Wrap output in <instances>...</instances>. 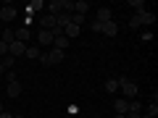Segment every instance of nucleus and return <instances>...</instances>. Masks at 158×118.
<instances>
[{"label": "nucleus", "instance_id": "nucleus-19", "mask_svg": "<svg viewBox=\"0 0 158 118\" xmlns=\"http://www.w3.org/2000/svg\"><path fill=\"white\" fill-rule=\"evenodd\" d=\"M106 92H118V79H108L106 81Z\"/></svg>", "mask_w": 158, "mask_h": 118}, {"label": "nucleus", "instance_id": "nucleus-7", "mask_svg": "<svg viewBox=\"0 0 158 118\" xmlns=\"http://www.w3.org/2000/svg\"><path fill=\"white\" fill-rule=\"evenodd\" d=\"M98 24H108V21H113V16H111V8H100L98 11V18H95Z\"/></svg>", "mask_w": 158, "mask_h": 118}, {"label": "nucleus", "instance_id": "nucleus-5", "mask_svg": "<svg viewBox=\"0 0 158 118\" xmlns=\"http://www.w3.org/2000/svg\"><path fill=\"white\" fill-rule=\"evenodd\" d=\"M69 24H71V11H63V13H58V16H56V26L66 29Z\"/></svg>", "mask_w": 158, "mask_h": 118}, {"label": "nucleus", "instance_id": "nucleus-24", "mask_svg": "<svg viewBox=\"0 0 158 118\" xmlns=\"http://www.w3.org/2000/svg\"><path fill=\"white\" fill-rule=\"evenodd\" d=\"M158 113V102H150V105H148V116H156Z\"/></svg>", "mask_w": 158, "mask_h": 118}, {"label": "nucleus", "instance_id": "nucleus-31", "mask_svg": "<svg viewBox=\"0 0 158 118\" xmlns=\"http://www.w3.org/2000/svg\"><path fill=\"white\" fill-rule=\"evenodd\" d=\"M113 118H124V116H118V113H116V116H113Z\"/></svg>", "mask_w": 158, "mask_h": 118}, {"label": "nucleus", "instance_id": "nucleus-17", "mask_svg": "<svg viewBox=\"0 0 158 118\" xmlns=\"http://www.w3.org/2000/svg\"><path fill=\"white\" fill-rule=\"evenodd\" d=\"M40 53H42L40 47H29V45H27V53H24V55H27L29 61H37V58H40Z\"/></svg>", "mask_w": 158, "mask_h": 118}, {"label": "nucleus", "instance_id": "nucleus-21", "mask_svg": "<svg viewBox=\"0 0 158 118\" xmlns=\"http://www.w3.org/2000/svg\"><path fill=\"white\" fill-rule=\"evenodd\" d=\"M142 110V102L140 100H129V113H140Z\"/></svg>", "mask_w": 158, "mask_h": 118}, {"label": "nucleus", "instance_id": "nucleus-15", "mask_svg": "<svg viewBox=\"0 0 158 118\" xmlns=\"http://www.w3.org/2000/svg\"><path fill=\"white\" fill-rule=\"evenodd\" d=\"M79 32H82V29H79V26H74V24H69V26L63 29V37L74 39V37H79Z\"/></svg>", "mask_w": 158, "mask_h": 118}, {"label": "nucleus", "instance_id": "nucleus-30", "mask_svg": "<svg viewBox=\"0 0 158 118\" xmlns=\"http://www.w3.org/2000/svg\"><path fill=\"white\" fill-rule=\"evenodd\" d=\"M142 118H156V116H148V113H145V116H142Z\"/></svg>", "mask_w": 158, "mask_h": 118}, {"label": "nucleus", "instance_id": "nucleus-22", "mask_svg": "<svg viewBox=\"0 0 158 118\" xmlns=\"http://www.w3.org/2000/svg\"><path fill=\"white\" fill-rule=\"evenodd\" d=\"M3 76H6V81H8V84H11V81H16V71H13V68H11V71H6Z\"/></svg>", "mask_w": 158, "mask_h": 118}, {"label": "nucleus", "instance_id": "nucleus-16", "mask_svg": "<svg viewBox=\"0 0 158 118\" xmlns=\"http://www.w3.org/2000/svg\"><path fill=\"white\" fill-rule=\"evenodd\" d=\"M42 8H45V3H42V0H32V3L27 6V11H29V13H40Z\"/></svg>", "mask_w": 158, "mask_h": 118}, {"label": "nucleus", "instance_id": "nucleus-20", "mask_svg": "<svg viewBox=\"0 0 158 118\" xmlns=\"http://www.w3.org/2000/svg\"><path fill=\"white\" fill-rule=\"evenodd\" d=\"M13 39H16V37H13V32H11V29H3V39H0V42H6V45H11Z\"/></svg>", "mask_w": 158, "mask_h": 118}, {"label": "nucleus", "instance_id": "nucleus-34", "mask_svg": "<svg viewBox=\"0 0 158 118\" xmlns=\"http://www.w3.org/2000/svg\"><path fill=\"white\" fill-rule=\"evenodd\" d=\"M0 29H3V21H0Z\"/></svg>", "mask_w": 158, "mask_h": 118}, {"label": "nucleus", "instance_id": "nucleus-18", "mask_svg": "<svg viewBox=\"0 0 158 118\" xmlns=\"http://www.w3.org/2000/svg\"><path fill=\"white\" fill-rule=\"evenodd\" d=\"M129 8H135V13L145 11V0H129Z\"/></svg>", "mask_w": 158, "mask_h": 118}, {"label": "nucleus", "instance_id": "nucleus-27", "mask_svg": "<svg viewBox=\"0 0 158 118\" xmlns=\"http://www.w3.org/2000/svg\"><path fill=\"white\" fill-rule=\"evenodd\" d=\"M124 118H142V113H127Z\"/></svg>", "mask_w": 158, "mask_h": 118}, {"label": "nucleus", "instance_id": "nucleus-23", "mask_svg": "<svg viewBox=\"0 0 158 118\" xmlns=\"http://www.w3.org/2000/svg\"><path fill=\"white\" fill-rule=\"evenodd\" d=\"M129 26H132V29H140V26H142V24H140V16H132V18H129Z\"/></svg>", "mask_w": 158, "mask_h": 118}, {"label": "nucleus", "instance_id": "nucleus-29", "mask_svg": "<svg viewBox=\"0 0 158 118\" xmlns=\"http://www.w3.org/2000/svg\"><path fill=\"white\" fill-rule=\"evenodd\" d=\"M3 73H6V68H3V66H0V76H3Z\"/></svg>", "mask_w": 158, "mask_h": 118}, {"label": "nucleus", "instance_id": "nucleus-25", "mask_svg": "<svg viewBox=\"0 0 158 118\" xmlns=\"http://www.w3.org/2000/svg\"><path fill=\"white\" fill-rule=\"evenodd\" d=\"M90 29H92V32H103V24H98V21H92V24H90Z\"/></svg>", "mask_w": 158, "mask_h": 118}, {"label": "nucleus", "instance_id": "nucleus-10", "mask_svg": "<svg viewBox=\"0 0 158 118\" xmlns=\"http://www.w3.org/2000/svg\"><path fill=\"white\" fill-rule=\"evenodd\" d=\"M87 11H90V3H87V0H77V3H74V13L87 16Z\"/></svg>", "mask_w": 158, "mask_h": 118}, {"label": "nucleus", "instance_id": "nucleus-13", "mask_svg": "<svg viewBox=\"0 0 158 118\" xmlns=\"http://www.w3.org/2000/svg\"><path fill=\"white\" fill-rule=\"evenodd\" d=\"M0 66L6 68V71H11V68L16 66V58H13V55H3V58H0Z\"/></svg>", "mask_w": 158, "mask_h": 118}, {"label": "nucleus", "instance_id": "nucleus-11", "mask_svg": "<svg viewBox=\"0 0 158 118\" xmlns=\"http://www.w3.org/2000/svg\"><path fill=\"white\" fill-rule=\"evenodd\" d=\"M13 37H16V42H24V45H27V42H29V29H27V26H24V29H16Z\"/></svg>", "mask_w": 158, "mask_h": 118}, {"label": "nucleus", "instance_id": "nucleus-1", "mask_svg": "<svg viewBox=\"0 0 158 118\" xmlns=\"http://www.w3.org/2000/svg\"><path fill=\"white\" fill-rule=\"evenodd\" d=\"M118 89L124 92V100H137V95H140L137 84H135V81H129L127 76H118Z\"/></svg>", "mask_w": 158, "mask_h": 118}, {"label": "nucleus", "instance_id": "nucleus-33", "mask_svg": "<svg viewBox=\"0 0 158 118\" xmlns=\"http://www.w3.org/2000/svg\"><path fill=\"white\" fill-rule=\"evenodd\" d=\"M0 113H3V102H0Z\"/></svg>", "mask_w": 158, "mask_h": 118}, {"label": "nucleus", "instance_id": "nucleus-14", "mask_svg": "<svg viewBox=\"0 0 158 118\" xmlns=\"http://www.w3.org/2000/svg\"><path fill=\"white\" fill-rule=\"evenodd\" d=\"M53 47H56V50H66V47H69V37H63V34L56 37V39H53Z\"/></svg>", "mask_w": 158, "mask_h": 118}, {"label": "nucleus", "instance_id": "nucleus-32", "mask_svg": "<svg viewBox=\"0 0 158 118\" xmlns=\"http://www.w3.org/2000/svg\"><path fill=\"white\" fill-rule=\"evenodd\" d=\"M13 118H27V116H13Z\"/></svg>", "mask_w": 158, "mask_h": 118}, {"label": "nucleus", "instance_id": "nucleus-4", "mask_svg": "<svg viewBox=\"0 0 158 118\" xmlns=\"http://www.w3.org/2000/svg\"><path fill=\"white\" fill-rule=\"evenodd\" d=\"M113 110H116L118 116H127V113H129V100H124V97H118V100L113 102Z\"/></svg>", "mask_w": 158, "mask_h": 118}, {"label": "nucleus", "instance_id": "nucleus-3", "mask_svg": "<svg viewBox=\"0 0 158 118\" xmlns=\"http://www.w3.org/2000/svg\"><path fill=\"white\" fill-rule=\"evenodd\" d=\"M16 8H13V6H6V8H3V11H0V21H3V24H8V21H13V18H16Z\"/></svg>", "mask_w": 158, "mask_h": 118}, {"label": "nucleus", "instance_id": "nucleus-2", "mask_svg": "<svg viewBox=\"0 0 158 118\" xmlns=\"http://www.w3.org/2000/svg\"><path fill=\"white\" fill-rule=\"evenodd\" d=\"M24 53H27V45H24V42H16V39H13L11 45H8V55H13V58H21Z\"/></svg>", "mask_w": 158, "mask_h": 118}, {"label": "nucleus", "instance_id": "nucleus-9", "mask_svg": "<svg viewBox=\"0 0 158 118\" xmlns=\"http://www.w3.org/2000/svg\"><path fill=\"white\" fill-rule=\"evenodd\" d=\"M6 95L8 97H19L21 95V84H19V81H11V84L6 87Z\"/></svg>", "mask_w": 158, "mask_h": 118}, {"label": "nucleus", "instance_id": "nucleus-6", "mask_svg": "<svg viewBox=\"0 0 158 118\" xmlns=\"http://www.w3.org/2000/svg\"><path fill=\"white\" fill-rule=\"evenodd\" d=\"M37 39H40V45H48V50H50V47H53V34L48 32V29H40Z\"/></svg>", "mask_w": 158, "mask_h": 118}, {"label": "nucleus", "instance_id": "nucleus-8", "mask_svg": "<svg viewBox=\"0 0 158 118\" xmlns=\"http://www.w3.org/2000/svg\"><path fill=\"white\" fill-rule=\"evenodd\" d=\"M135 16H140V24H142V26H153V21H156V16H153L150 11H142V13H135Z\"/></svg>", "mask_w": 158, "mask_h": 118}, {"label": "nucleus", "instance_id": "nucleus-28", "mask_svg": "<svg viewBox=\"0 0 158 118\" xmlns=\"http://www.w3.org/2000/svg\"><path fill=\"white\" fill-rule=\"evenodd\" d=\"M0 118H13V116H11V113H0Z\"/></svg>", "mask_w": 158, "mask_h": 118}, {"label": "nucleus", "instance_id": "nucleus-12", "mask_svg": "<svg viewBox=\"0 0 158 118\" xmlns=\"http://www.w3.org/2000/svg\"><path fill=\"white\" fill-rule=\"evenodd\" d=\"M103 34H108V37H116V34H118L116 21H108V24H103Z\"/></svg>", "mask_w": 158, "mask_h": 118}, {"label": "nucleus", "instance_id": "nucleus-26", "mask_svg": "<svg viewBox=\"0 0 158 118\" xmlns=\"http://www.w3.org/2000/svg\"><path fill=\"white\" fill-rule=\"evenodd\" d=\"M3 55H8V45H6V42H0V58H3Z\"/></svg>", "mask_w": 158, "mask_h": 118}]
</instances>
